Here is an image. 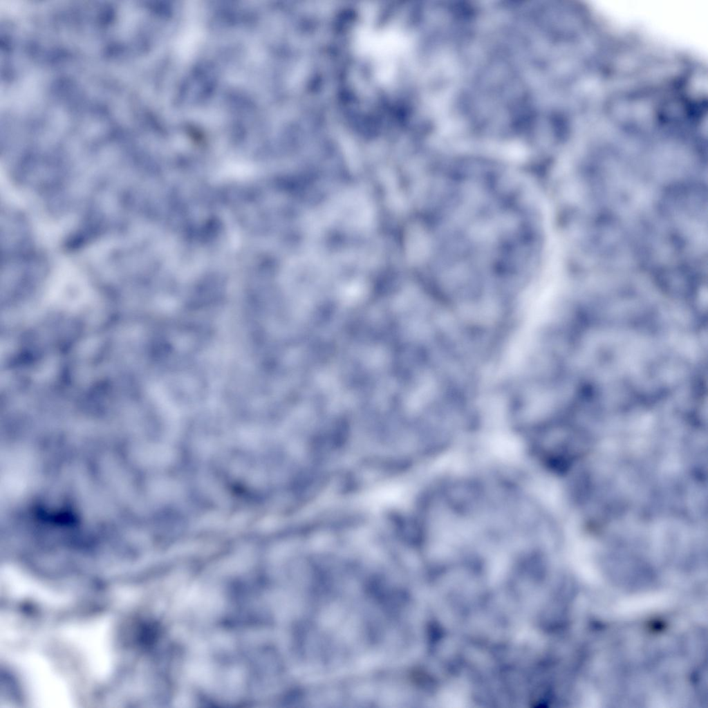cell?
Wrapping results in <instances>:
<instances>
[{"mask_svg":"<svg viewBox=\"0 0 708 708\" xmlns=\"http://www.w3.org/2000/svg\"><path fill=\"white\" fill-rule=\"evenodd\" d=\"M360 53L369 61L376 80L381 84L393 82L401 70L406 41L393 28H365L359 34Z\"/></svg>","mask_w":708,"mask_h":708,"instance_id":"1","label":"cell"}]
</instances>
